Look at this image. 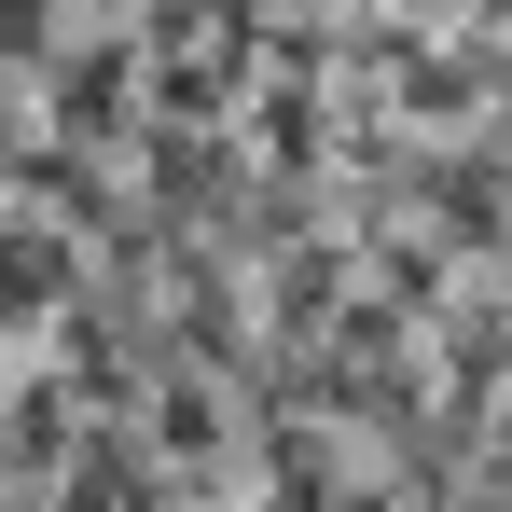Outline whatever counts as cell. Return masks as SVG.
<instances>
[{"instance_id":"1","label":"cell","mask_w":512,"mask_h":512,"mask_svg":"<svg viewBox=\"0 0 512 512\" xmlns=\"http://www.w3.org/2000/svg\"><path fill=\"white\" fill-rule=\"evenodd\" d=\"M388 14H416V28H485V0H388Z\"/></svg>"}]
</instances>
